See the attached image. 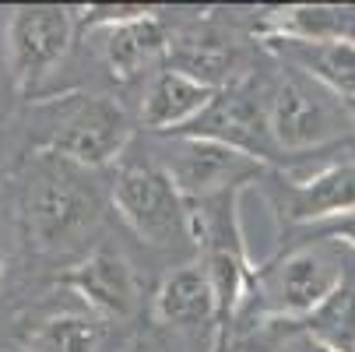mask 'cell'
Instances as JSON below:
<instances>
[{
    "label": "cell",
    "mask_w": 355,
    "mask_h": 352,
    "mask_svg": "<svg viewBox=\"0 0 355 352\" xmlns=\"http://www.w3.org/2000/svg\"><path fill=\"white\" fill-rule=\"evenodd\" d=\"M355 254L338 240H317L292 246L288 254L271 261L250 278L243 307L257 317H285V321H306L324 299L345 282Z\"/></svg>",
    "instance_id": "6da1fadb"
},
{
    "label": "cell",
    "mask_w": 355,
    "mask_h": 352,
    "mask_svg": "<svg viewBox=\"0 0 355 352\" xmlns=\"http://www.w3.org/2000/svg\"><path fill=\"white\" fill-rule=\"evenodd\" d=\"M345 103L320 81L285 67L268 95V124L278 152H310L345 134Z\"/></svg>",
    "instance_id": "7a4b0ae2"
},
{
    "label": "cell",
    "mask_w": 355,
    "mask_h": 352,
    "mask_svg": "<svg viewBox=\"0 0 355 352\" xmlns=\"http://www.w3.org/2000/svg\"><path fill=\"white\" fill-rule=\"evenodd\" d=\"M113 201L120 219L134 229V236L151 246H173L193 240L190 205L159 162L123 166L113 183Z\"/></svg>",
    "instance_id": "3957f363"
},
{
    "label": "cell",
    "mask_w": 355,
    "mask_h": 352,
    "mask_svg": "<svg viewBox=\"0 0 355 352\" xmlns=\"http://www.w3.org/2000/svg\"><path fill=\"white\" fill-rule=\"evenodd\" d=\"M28 233L42 250H57L74 243L98 219V190L85 183L81 166L60 159V166H46L25 197Z\"/></svg>",
    "instance_id": "277c9868"
},
{
    "label": "cell",
    "mask_w": 355,
    "mask_h": 352,
    "mask_svg": "<svg viewBox=\"0 0 355 352\" xmlns=\"http://www.w3.org/2000/svg\"><path fill=\"white\" fill-rule=\"evenodd\" d=\"M159 166L169 173V180L187 201H211V197L243 190L264 169V162L250 159L239 148H229L208 137H183V134L173 137L169 156Z\"/></svg>",
    "instance_id": "5b68a950"
},
{
    "label": "cell",
    "mask_w": 355,
    "mask_h": 352,
    "mask_svg": "<svg viewBox=\"0 0 355 352\" xmlns=\"http://www.w3.org/2000/svg\"><path fill=\"white\" fill-rule=\"evenodd\" d=\"M127 141H130V120L123 106L110 103L103 95H85L64 110L53 137H49V148H53L57 159L71 166L98 169L116 162Z\"/></svg>",
    "instance_id": "8992f818"
},
{
    "label": "cell",
    "mask_w": 355,
    "mask_h": 352,
    "mask_svg": "<svg viewBox=\"0 0 355 352\" xmlns=\"http://www.w3.org/2000/svg\"><path fill=\"white\" fill-rule=\"evenodd\" d=\"M74 39V15L71 8L35 4L18 8L8 22V64L21 88L35 85L53 71Z\"/></svg>",
    "instance_id": "52a82bcc"
},
{
    "label": "cell",
    "mask_w": 355,
    "mask_h": 352,
    "mask_svg": "<svg viewBox=\"0 0 355 352\" xmlns=\"http://www.w3.org/2000/svg\"><path fill=\"white\" fill-rule=\"evenodd\" d=\"M180 134L183 137L222 141L229 148L246 152L250 159H257V162L278 159V144H275L271 124H268V103H261V99H253L246 92H236V88L218 92L215 103Z\"/></svg>",
    "instance_id": "ba28073f"
},
{
    "label": "cell",
    "mask_w": 355,
    "mask_h": 352,
    "mask_svg": "<svg viewBox=\"0 0 355 352\" xmlns=\"http://www.w3.org/2000/svg\"><path fill=\"white\" fill-rule=\"evenodd\" d=\"M64 285L85 299L88 314L95 317H130L141 303V282L134 268L110 250H95L78 261L64 275Z\"/></svg>",
    "instance_id": "9c48e42d"
},
{
    "label": "cell",
    "mask_w": 355,
    "mask_h": 352,
    "mask_svg": "<svg viewBox=\"0 0 355 352\" xmlns=\"http://www.w3.org/2000/svg\"><path fill=\"white\" fill-rule=\"evenodd\" d=\"M215 95H218V88L200 85L197 78H190L176 67H162L144 85L141 124H144V131L180 134L215 103Z\"/></svg>",
    "instance_id": "30bf717a"
},
{
    "label": "cell",
    "mask_w": 355,
    "mask_h": 352,
    "mask_svg": "<svg viewBox=\"0 0 355 352\" xmlns=\"http://www.w3.org/2000/svg\"><path fill=\"white\" fill-rule=\"evenodd\" d=\"M348 212H355V159L327 162L285 187V215L306 229Z\"/></svg>",
    "instance_id": "8fae6325"
},
{
    "label": "cell",
    "mask_w": 355,
    "mask_h": 352,
    "mask_svg": "<svg viewBox=\"0 0 355 352\" xmlns=\"http://www.w3.org/2000/svg\"><path fill=\"white\" fill-rule=\"evenodd\" d=\"M162 57H169V35L155 11L103 28V60L116 81H134L148 74Z\"/></svg>",
    "instance_id": "7c38bea8"
},
{
    "label": "cell",
    "mask_w": 355,
    "mask_h": 352,
    "mask_svg": "<svg viewBox=\"0 0 355 352\" xmlns=\"http://www.w3.org/2000/svg\"><path fill=\"white\" fill-rule=\"evenodd\" d=\"M271 49H278L288 67L320 81L345 106H355V39H331V42L271 39Z\"/></svg>",
    "instance_id": "4fadbf2b"
},
{
    "label": "cell",
    "mask_w": 355,
    "mask_h": 352,
    "mask_svg": "<svg viewBox=\"0 0 355 352\" xmlns=\"http://www.w3.org/2000/svg\"><path fill=\"white\" fill-rule=\"evenodd\" d=\"M155 314L173 328H200L218 321V296L205 265L176 268L155 292Z\"/></svg>",
    "instance_id": "5bb4252c"
},
{
    "label": "cell",
    "mask_w": 355,
    "mask_h": 352,
    "mask_svg": "<svg viewBox=\"0 0 355 352\" xmlns=\"http://www.w3.org/2000/svg\"><path fill=\"white\" fill-rule=\"evenodd\" d=\"M169 67L225 92V81L236 67V46L211 25H193L169 39Z\"/></svg>",
    "instance_id": "9a60e30c"
},
{
    "label": "cell",
    "mask_w": 355,
    "mask_h": 352,
    "mask_svg": "<svg viewBox=\"0 0 355 352\" xmlns=\"http://www.w3.org/2000/svg\"><path fill=\"white\" fill-rule=\"evenodd\" d=\"M271 39H302V42H331V39H355V8H331V4H299L285 8L268 18Z\"/></svg>",
    "instance_id": "2e32d148"
},
{
    "label": "cell",
    "mask_w": 355,
    "mask_h": 352,
    "mask_svg": "<svg viewBox=\"0 0 355 352\" xmlns=\"http://www.w3.org/2000/svg\"><path fill=\"white\" fill-rule=\"evenodd\" d=\"M302 328L334 352H355V265L345 282L302 321Z\"/></svg>",
    "instance_id": "e0dca14e"
},
{
    "label": "cell",
    "mask_w": 355,
    "mask_h": 352,
    "mask_svg": "<svg viewBox=\"0 0 355 352\" xmlns=\"http://www.w3.org/2000/svg\"><path fill=\"white\" fill-rule=\"evenodd\" d=\"M103 338H106L103 317H95V314H57L32 331L28 349L32 352H98Z\"/></svg>",
    "instance_id": "ac0fdd59"
},
{
    "label": "cell",
    "mask_w": 355,
    "mask_h": 352,
    "mask_svg": "<svg viewBox=\"0 0 355 352\" xmlns=\"http://www.w3.org/2000/svg\"><path fill=\"white\" fill-rule=\"evenodd\" d=\"M151 8H141V4H103V8H88L85 11V25L88 28H113V25H123V22H134L141 15H148Z\"/></svg>",
    "instance_id": "d6986e66"
},
{
    "label": "cell",
    "mask_w": 355,
    "mask_h": 352,
    "mask_svg": "<svg viewBox=\"0 0 355 352\" xmlns=\"http://www.w3.org/2000/svg\"><path fill=\"white\" fill-rule=\"evenodd\" d=\"M306 233L317 236V240H338V243H345L352 254H355V212L338 215V219H327V222H320V226H310Z\"/></svg>",
    "instance_id": "ffe728a7"
},
{
    "label": "cell",
    "mask_w": 355,
    "mask_h": 352,
    "mask_svg": "<svg viewBox=\"0 0 355 352\" xmlns=\"http://www.w3.org/2000/svg\"><path fill=\"white\" fill-rule=\"evenodd\" d=\"M211 352H229V349H225V335H222V331L215 335V349H211Z\"/></svg>",
    "instance_id": "44dd1931"
},
{
    "label": "cell",
    "mask_w": 355,
    "mask_h": 352,
    "mask_svg": "<svg viewBox=\"0 0 355 352\" xmlns=\"http://www.w3.org/2000/svg\"><path fill=\"white\" fill-rule=\"evenodd\" d=\"M0 352H32V349H28V345H4Z\"/></svg>",
    "instance_id": "7402d4cb"
},
{
    "label": "cell",
    "mask_w": 355,
    "mask_h": 352,
    "mask_svg": "<svg viewBox=\"0 0 355 352\" xmlns=\"http://www.w3.org/2000/svg\"><path fill=\"white\" fill-rule=\"evenodd\" d=\"M348 113H355V106H348Z\"/></svg>",
    "instance_id": "603a6c76"
}]
</instances>
